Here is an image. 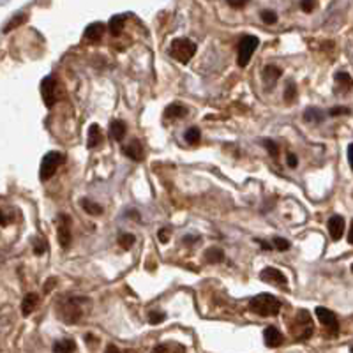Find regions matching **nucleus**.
Here are the masks:
<instances>
[{"label":"nucleus","mask_w":353,"mask_h":353,"mask_svg":"<svg viewBox=\"0 0 353 353\" xmlns=\"http://www.w3.org/2000/svg\"><path fill=\"white\" fill-rule=\"evenodd\" d=\"M41 95H42V101H44L46 108H53V105L59 101L60 85L55 76H46L44 80L41 81Z\"/></svg>","instance_id":"5"},{"label":"nucleus","mask_w":353,"mask_h":353,"mask_svg":"<svg viewBox=\"0 0 353 353\" xmlns=\"http://www.w3.org/2000/svg\"><path fill=\"white\" fill-rule=\"evenodd\" d=\"M286 163H288V166H290V168H297V165H298L297 156L290 152V154H288V158H286Z\"/></svg>","instance_id":"37"},{"label":"nucleus","mask_w":353,"mask_h":353,"mask_svg":"<svg viewBox=\"0 0 353 353\" xmlns=\"http://www.w3.org/2000/svg\"><path fill=\"white\" fill-rule=\"evenodd\" d=\"M316 7V0H300V9L304 13H313Z\"/></svg>","instance_id":"33"},{"label":"nucleus","mask_w":353,"mask_h":353,"mask_svg":"<svg viewBox=\"0 0 353 353\" xmlns=\"http://www.w3.org/2000/svg\"><path fill=\"white\" fill-rule=\"evenodd\" d=\"M304 119L308 120V122H322L323 120V113L320 112L318 108H308L306 110V113H304Z\"/></svg>","instance_id":"27"},{"label":"nucleus","mask_w":353,"mask_h":353,"mask_svg":"<svg viewBox=\"0 0 353 353\" xmlns=\"http://www.w3.org/2000/svg\"><path fill=\"white\" fill-rule=\"evenodd\" d=\"M281 74H283V71H281L279 67L267 66L265 71H263V81L267 83V87H272V85L281 78Z\"/></svg>","instance_id":"18"},{"label":"nucleus","mask_w":353,"mask_h":353,"mask_svg":"<svg viewBox=\"0 0 353 353\" xmlns=\"http://www.w3.org/2000/svg\"><path fill=\"white\" fill-rule=\"evenodd\" d=\"M260 41L258 37H255V35H245L244 39H242L240 42H238V57H237V62L240 67H245L249 64V60H251L253 53L256 52V48H258Z\"/></svg>","instance_id":"6"},{"label":"nucleus","mask_w":353,"mask_h":353,"mask_svg":"<svg viewBox=\"0 0 353 353\" xmlns=\"http://www.w3.org/2000/svg\"><path fill=\"white\" fill-rule=\"evenodd\" d=\"M39 304V295L37 293H27L23 298V302H21V313H23V316H28L32 315V313L35 311V308H37Z\"/></svg>","instance_id":"17"},{"label":"nucleus","mask_w":353,"mask_h":353,"mask_svg":"<svg viewBox=\"0 0 353 353\" xmlns=\"http://www.w3.org/2000/svg\"><path fill=\"white\" fill-rule=\"evenodd\" d=\"M165 318H166V316L163 315V313H158V311L148 313V322H150L152 325H158V323L165 322Z\"/></svg>","instance_id":"32"},{"label":"nucleus","mask_w":353,"mask_h":353,"mask_svg":"<svg viewBox=\"0 0 353 353\" xmlns=\"http://www.w3.org/2000/svg\"><path fill=\"white\" fill-rule=\"evenodd\" d=\"M256 242H258V244L262 245V249H267V251H270V249H274V244L270 245V244H267L265 240H256Z\"/></svg>","instance_id":"44"},{"label":"nucleus","mask_w":353,"mask_h":353,"mask_svg":"<svg viewBox=\"0 0 353 353\" xmlns=\"http://www.w3.org/2000/svg\"><path fill=\"white\" fill-rule=\"evenodd\" d=\"M184 138H185V141H187L189 145H198L199 138H201V131H199L198 127H191V129L185 131Z\"/></svg>","instance_id":"25"},{"label":"nucleus","mask_w":353,"mask_h":353,"mask_svg":"<svg viewBox=\"0 0 353 353\" xmlns=\"http://www.w3.org/2000/svg\"><path fill=\"white\" fill-rule=\"evenodd\" d=\"M106 353H122V351H120L115 344H108V346H106Z\"/></svg>","instance_id":"42"},{"label":"nucleus","mask_w":353,"mask_h":353,"mask_svg":"<svg viewBox=\"0 0 353 353\" xmlns=\"http://www.w3.org/2000/svg\"><path fill=\"white\" fill-rule=\"evenodd\" d=\"M124 156H127L129 159H133V161H141L143 159V145H141L140 140H131L129 143L126 145V147L122 148Z\"/></svg>","instance_id":"12"},{"label":"nucleus","mask_w":353,"mask_h":353,"mask_svg":"<svg viewBox=\"0 0 353 353\" xmlns=\"http://www.w3.org/2000/svg\"><path fill=\"white\" fill-rule=\"evenodd\" d=\"M194 53H196V44L185 37L173 39L172 46H170V55L180 64H187L194 57Z\"/></svg>","instance_id":"3"},{"label":"nucleus","mask_w":353,"mask_h":353,"mask_svg":"<svg viewBox=\"0 0 353 353\" xmlns=\"http://www.w3.org/2000/svg\"><path fill=\"white\" fill-rule=\"evenodd\" d=\"M263 143H265V147H267V150H269V154L274 156V158H277V154H279V148H277V145L274 143L272 140H265Z\"/></svg>","instance_id":"34"},{"label":"nucleus","mask_w":353,"mask_h":353,"mask_svg":"<svg viewBox=\"0 0 353 353\" xmlns=\"http://www.w3.org/2000/svg\"><path fill=\"white\" fill-rule=\"evenodd\" d=\"M76 350V344H74L73 339H64V341H57L53 344V351L55 353H74Z\"/></svg>","instance_id":"21"},{"label":"nucleus","mask_w":353,"mask_h":353,"mask_svg":"<svg viewBox=\"0 0 353 353\" xmlns=\"http://www.w3.org/2000/svg\"><path fill=\"white\" fill-rule=\"evenodd\" d=\"M57 284V277H49L48 281L44 283V293H49L53 290V286Z\"/></svg>","instance_id":"38"},{"label":"nucleus","mask_w":353,"mask_h":353,"mask_svg":"<svg viewBox=\"0 0 353 353\" xmlns=\"http://www.w3.org/2000/svg\"><path fill=\"white\" fill-rule=\"evenodd\" d=\"M0 224H2V226H6V224H7V219H6V216L2 214V210H0Z\"/></svg>","instance_id":"46"},{"label":"nucleus","mask_w":353,"mask_h":353,"mask_svg":"<svg viewBox=\"0 0 353 353\" xmlns=\"http://www.w3.org/2000/svg\"><path fill=\"white\" fill-rule=\"evenodd\" d=\"M295 99H297V85L293 81H288L286 88H284V101L293 103Z\"/></svg>","instance_id":"28"},{"label":"nucleus","mask_w":353,"mask_h":353,"mask_svg":"<svg viewBox=\"0 0 353 353\" xmlns=\"http://www.w3.org/2000/svg\"><path fill=\"white\" fill-rule=\"evenodd\" d=\"M187 115V108L180 103H173L168 108L165 110V117L166 119H182V117Z\"/></svg>","instance_id":"19"},{"label":"nucleus","mask_w":353,"mask_h":353,"mask_svg":"<svg viewBox=\"0 0 353 353\" xmlns=\"http://www.w3.org/2000/svg\"><path fill=\"white\" fill-rule=\"evenodd\" d=\"M274 249H277V251H288L290 249V242L283 237H276L274 238Z\"/></svg>","instance_id":"30"},{"label":"nucleus","mask_w":353,"mask_h":353,"mask_svg":"<svg viewBox=\"0 0 353 353\" xmlns=\"http://www.w3.org/2000/svg\"><path fill=\"white\" fill-rule=\"evenodd\" d=\"M315 313H316V318H318V322L322 323L323 327H327L330 332L336 334L337 330H339V322H337V316L334 315L330 309H327V308H316Z\"/></svg>","instance_id":"10"},{"label":"nucleus","mask_w":353,"mask_h":353,"mask_svg":"<svg viewBox=\"0 0 353 353\" xmlns=\"http://www.w3.org/2000/svg\"><path fill=\"white\" fill-rule=\"evenodd\" d=\"M350 113V110L348 108H343V106H337V108H332L329 112V115L330 117H337V115H348Z\"/></svg>","instance_id":"35"},{"label":"nucleus","mask_w":353,"mask_h":353,"mask_svg":"<svg viewBox=\"0 0 353 353\" xmlns=\"http://www.w3.org/2000/svg\"><path fill=\"white\" fill-rule=\"evenodd\" d=\"M34 251L35 255H42L46 251V242L44 240H37V244L34 245Z\"/></svg>","instance_id":"39"},{"label":"nucleus","mask_w":353,"mask_h":353,"mask_svg":"<svg viewBox=\"0 0 353 353\" xmlns=\"http://www.w3.org/2000/svg\"><path fill=\"white\" fill-rule=\"evenodd\" d=\"M152 353H168V348H166L165 344H159V346H156L154 350H152Z\"/></svg>","instance_id":"41"},{"label":"nucleus","mask_w":353,"mask_h":353,"mask_svg":"<svg viewBox=\"0 0 353 353\" xmlns=\"http://www.w3.org/2000/svg\"><path fill=\"white\" fill-rule=\"evenodd\" d=\"M105 25L99 23V21H95V23H90L87 28H85V39H87L88 42H92V44H95V42H99L103 39V34H105Z\"/></svg>","instance_id":"13"},{"label":"nucleus","mask_w":353,"mask_h":353,"mask_svg":"<svg viewBox=\"0 0 353 353\" xmlns=\"http://www.w3.org/2000/svg\"><path fill=\"white\" fill-rule=\"evenodd\" d=\"M260 279L265 281V283L276 284L279 288H286L288 286V279L279 269H274V267H267L260 272Z\"/></svg>","instance_id":"9"},{"label":"nucleus","mask_w":353,"mask_h":353,"mask_svg":"<svg viewBox=\"0 0 353 353\" xmlns=\"http://www.w3.org/2000/svg\"><path fill=\"white\" fill-rule=\"evenodd\" d=\"M83 306H90L88 298H80V297H71L62 300V304L59 306V316L66 323H76L83 316Z\"/></svg>","instance_id":"2"},{"label":"nucleus","mask_w":353,"mask_h":353,"mask_svg":"<svg viewBox=\"0 0 353 353\" xmlns=\"http://www.w3.org/2000/svg\"><path fill=\"white\" fill-rule=\"evenodd\" d=\"M247 2L249 0H228V4H230L231 7H235V9H240V7H244Z\"/></svg>","instance_id":"40"},{"label":"nucleus","mask_w":353,"mask_h":353,"mask_svg":"<svg viewBox=\"0 0 353 353\" xmlns=\"http://www.w3.org/2000/svg\"><path fill=\"white\" fill-rule=\"evenodd\" d=\"M249 309H251L255 315L269 318V316H276L277 313H279L281 300L270 293H260L249 302Z\"/></svg>","instance_id":"1"},{"label":"nucleus","mask_w":353,"mask_h":353,"mask_svg":"<svg viewBox=\"0 0 353 353\" xmlns=\"http://www.w3.org/2000/svg\"><path fill=\"white\" fill-rule=\"evenodd\" d=\"M348 242L353 245V221H351V226H350V231H348Z\"/></svg>","instance_id":"45"},{"label":"nucleus","mask_w":353,"mask_h":353,"mask_svg":"<svg viewBox=\"0 0 353 353\" xmlns=\"http://www.w3.org/2000/svg\"><path fill=\"white\" fill-rule=\"evenodd\" d=\"M73 235H71V219L67 214L59 216V244L62 249H69Z\"/></svg>","instance_id":"8"},{"label":"nucleus","mask_w":353,"mask_h":353,"mask_svg":"<svg viewBox=\"0 0 353 353\" xmlns=\"http://www.w3.org/2000/svg\"><path fill=\"white\" fill-rule=\"evenodd\" d=\"M64 163V154H60V152H48V154L42 158L41 161V168H39V177H41V180H49L53 175H55V172L59 170V166Z\"/></svg>","instance_id":"4"},{"label":"nucleus","mask_w":353,"mask_h":353,"mask_svg":"<svg viewBox=\"0 0 353 353\" xmlns=\"http://www.w3.org/2000/svg\"><path fill=\"white\" fill-rule=\"evenodd\" d=\"M348 161H350V166H351V170H353V143L348 147Z\"/></svg>","instance_id":"43"},{"label":"nucleus","mask_w":353,"mask_h":353,"mask_svg":"<svg viewBox=\"0 0 353 353\" xmlns=\"http://www.w3.org/2000/svg\"><path fill=\"white\" fill-rule=\"evenodd\" d=\"M293 332H298L297 339H300V341L309 339V337L313 336V322L308 311H298L297 325H293Z\"/></svg>","instance_id":"7"},{"label":"nucleus","mask_w":353,"mask_h":353,"mask_svg":"<svg viewBox=\"0 0 353 353\" xmlns=\"http://www.w3.org/2000/svg\"><path fill=\"white\" fill-rule=\"evenodd\" d=\"M119 244H120V247L122 249H131V245L134 244V235L133 233H122L119 237Z\"/></svg>","instance_id":"29"},{"label":"nucleus","mask_w":353,"mask_h":353,"mask_svg":"<svg viewBox=\"0 0 353 353\" xmlns=\"http://www.w3.org/2000/svg\"><path fill=\"white\" fill-rule=\"evenodd\" d=\"M103 141H105V136H103L101 133V127L97 126V124H92L90 127H88V138H87V148H97L99 145H103Z\"/></svg>","instance_id":"15"},{"label":"nucleus","mask_w":353,"mask_h":353,"mask_svg":"<svg viewBox=\"0 0 353 353\" xmlns=\"http://www.w3.org/2000/svg\"><path fill=\"white\" fill-rule=\"evenodd\" d=\"M126 131H127V124L124 120H113L110 124V136H112V140L122 141L124 136H126Z\"/></svg>","instance_id":"16"},{"label":"nucleus","mask_w":353,"mask_h":353,"mask_svg":"<svg viewBox=\"0 0 353 353\" xmlns=\"http://www.w3.org/2000/svg\"><path fill=\"white\" fill-rule=\"evenodd\" d=\"M27 21V14H18V16H14L13 20L9 21V23L4 27V34H9L11 30H14V28L21 27V25Z\"/></svg>","instance_id":"24"},{"label":"nucleus","mask_w":353,"mask_h":353,"mask_svg":"<svg viewBox=\"0 0 353 353\" xmlns=\"http://www.w3.org/2000/svg\"><path fill=\"white\" fill-rule=\"evenodd\" d=\"M224 251L221 247H209L205 251V260H207V263H221V262H224Z\"/></svg>","instance_id":"20"},{"label":"nucleus","mask_w":353,"mask_h":353,"mask_svg":"<svg viewBox=\"0 0 353 353\" xmlns=\"http://www.w3.org/2000/svg\"><path fill=\"white\" fill-rule=\"evenodd\" d=\"M81 207H83V210L88 214V216H101L103 214V207L99 205V203L95 201H90V199H81Z\"/></svg>","instance_id":"22"},{"label":"nucleus","mask_w":353,"mask_h":353,"mask_svg":"<svg viewBox=\"0 0 353 353\" xmlns=\"http://www.w3.org/2000/svg\"><path fill=\"white\" fill-rule=\"evenodd\" d=\"M262 21L267 25H274L277 21V14L274 11H263L262 13Z\"/></svg>","instance_id":"31"},{"label":"nucleus","mask_w":353,"mask_h":353,"mask_svg":"<svg viewBox=\"0 0 353 353\" xmlns=\"http://www.w3.org/2000/svg\"><path fill=\"white\" fill-rule=\"evenodd\" d=\"M158 237H159V240H161L163 244H168V240H170V230H166V228H163V230H159Z\"/></svg>","instance_id":"36"},{"label":"nucleus","mask_w":353,"mask_h":353,"mask_svg":"<svg viewBox=\"0 0 353 353\" xmlns=\"http://www.w3.org/2000/svg\"><path fill=\"white\" fill-rule=\"evenodd\" d=\"M336 83L339 85V87H343L344 90H350V88L353 87V80H351V76L348 73H337L336 74Z\"/></svg>","instance_id":"26"},{"label":"nucleus","mask_w":353,"mask_h":353,"mask_svg":"<svg viewBox=\"0 0 353 353\" xmlns=\"http://www.w3.org/2000/svg\"><path fill=\"white\" fill-rule=\"evenodd\" d=\"M263 339H265V344L269 348H277L284 343V336L277 327H267L265 332H263Z\"/></svg>","instance_id":"11"},{"label":"nucleus","mask_w":353,"mask_h":353,"mask_svg":"<svg viewBox=\"0 0 353 353\" xmlns=\"http://www.w3.org/2000/svg\"><path fill=\"white\" fill-rule=\"evenodd\" d=\"M329 233L332 240H339L344 233V219L341 216H332L329 219Z\"/></svg>","instance_id":"14"},{"label":"nucleus","mask_w":353,"mask_h":353,"mask_svg":"<svg viewBox=\"0 0 353 353\" xmlns=\"http://www.w3.org/2000/svg\"><path fill=\"white\" fill-rule=\"evenodd\" d=\"M351 270H353V265H351Z\"/></svg>","instance_id":"47"},{"label":"nucleus","mask_w":353,"mask_h":353,"mask_svg":"<svg viewBox=\"0 0 353 353\" xmlns=\"http://www.w3.org/2000/svg\"><path fill=\"white\" fill-rule=\"evenodd\" d=\"M124 23H126V18H124V16H113L112 20H110V23H108L110 32H112L113 35H119L120 32H122V28H124Z\"/></svg>","instance_id":"23"}]
</instances>
